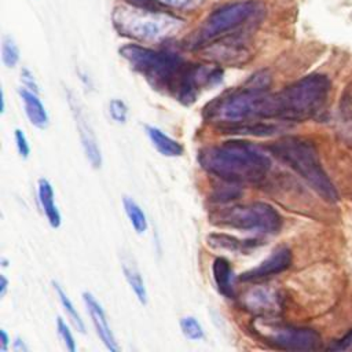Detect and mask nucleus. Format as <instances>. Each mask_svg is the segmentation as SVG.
I'll return each instance as SVG.
<instances>
[{
  "label": "nucleus",
  "mask_w": 352,
  "mask_h": 352,
  "mask_svg": "<svg viewBox=\"0 0 352 352\" xmlns=\"http://www.w3.org/2000/svg\"><path fill=\"white\" fill-rule=\"evenodd\" d=\"M8 289V279L4 275H0V297L3 298Z\"/></svg>",
  "instance_id": "33"
},
{
  "label": "nucleus",
  "mask_w": 352,
  "mask_h": 352,
  "mask_svg": "<svg viewBox=\"0 0 352 352\" xmlns=\"http://www.w3.org/2000/svg\"><path fill=\"white\" fill-rule=\"evenodd\" d=\"M11 340L7 334V331L4 329H0V351L1 352H6L8 349V345H10Z\"/></svg>",
  "instance_id": "32"
},
{
  "label": "nucleus",
  "mask_w": 352,
  "mask_h": 352,
  "mask_svg": "<svg viewBox=\"0 0 352 352\" xmlns=\"http://www.w3.org/2000/svg\"><path fill=\"white\" fill-rule=\"evenodd\" d=\"M52 286H54V290H55V293H56V296H58V298H59V302H60V305L63 307V309H65L66 315L69 316L70 322L73 323V326H74L80 333L84 334V333H85V323H84L82 318L80 316L77 308L74 307L73 301L70 300V297L67 296V293L65 292V289H63L58 282L52 280Z\"/></svg>",
  "instance_id": "23"
},
{
  "label": "nucleus",
  "mask_w": 352,
  "mask_h": 352,
  "mask_svg": "<svg viewBox=\"0 0 352 352\" xmlns=\"http://www.w3.org/2000/svg\"><path fill=\"white\" fill-rule=\"evenodd\" d=\"M122 206L125 210V214L132 226V228L135 230L136 234L142 235L147 231L148 223H147V217L144 210L140 208V205L131 197H124L122 198Z\"/></svg>",
  "instance_id": "22"
},
{
  "label": "nucleus",
  "mask_w": 352,
  "mask_h": 352,
  "mask_svg": "<svg viewBox=\"0 0 352 352\" xmlns=\"http://www.w3.org/2000/svg\"><path fill=\"white\" fill-rule=\"evenodd\" d=\"M121 268H122V274H124V278H125L126 283L129 285V287L135 293L139 302L146 305L148 297H147V289H146V285H144V280H143V276H142L140 271L138 270V267L129 258H122Z\"/></svg>",
  "instance_id": "20"
},
{
  "label": "nucleus",
  "mask_w": 352,
  "mask_h": 352,
  "mask_svg": "<svg viewBox=\"0 0 352 352\" xmlns=\"http://www.w3.org/2000/svg\"><path fill=\"white\" fill-rule=\"evenodd\" d=\"M212 276L217 292L226 298L235 297L234 270L226 257H216L212 263Z\"/></svg>",
  "instance_id": "15"
},
{
  "label": "nucleus",
  "mask_w": 352,
  "mask_h": 352,
  "mask_svg": "<svg viewBox=\"0 0 352 352\" xmlns=\"http://www.w3.org/2000/svg\"><path fill=\"white\" fill-rule=\"evenodd\" d=\"M14 139H15V146H16V150H18V154L21 155V158L26 160L30 154V144L28 142V138L26 135L23 133L22 129L16 128L14 131Z\"/></svg>",
  "instance_id": "29"
},
{
  "label": "nucleus",
  "mask_w": 352,
  "mask_h": 352,
  "mask_svg": "<svg viewBox=\"0 0 352 352\" xmlns=\"http://www.w3.org/2000/svg\"><path fill=\"white\" fill-rule=\"evenodd\" d=\"M197 160L206 173L239 186L260 183L271 169L270 155L260 146L242 139L206 146L199 150Z\"/></svg>",
  "instance_id": "1"
},
{
  "label": "nucleus",
  "mask_w": 352,
  "mask_h": 352,
  "mask_svg": "<svg viewBox=\"0 0 352 352\" xmlns=\"http://www.w3.org/2000/svg\"><path fill=\"white\" fill-rule=\"evenodd\" d=\"M82 301H84V305L91 316V322L96 330V334L99 336V338L102 340L104 346L110 352H118L120 345L117 344V340L111 331V327L109 324V320H107V316H106V312H104L102 304L89 292L82 293Z\"/></svg>",
  "instance_id": "14"
},
{
  "label": "nucleus",
  "mask_w": 352,
  "mask_h": 352,
  "mask_svg": "<svg viewBox=\"0 0 352 352\" xmlns=\"http://www.w3.org/2000/svg\"><path fill=\"white\" fill-rule=\"evenodd\" d=\"M179 324H180V330L186 338H188L191 341H198V340L204 338V327L198 322L197 318H194L191 315L183 316L180 319Z\"/></svg>",
  "instance_id": "24"
},
{
  "label": "nucleus",
  "mask_w": 352,
  "mask_h": 352,
  "mask_svg": "<svg viewBox=\"0 0 352 352\" xmlns=\"http://www.w3.org/2000/svg\"><path fill=\"white\" fill-rule=\"evenodd\" d=\"M1 59L7 67L16 66L19 60V50L11 37H4L1 44Z\"/></svg>",
  "instance_id": "25"
},
{
  "label": "nucleus",
  "mask_w": 352,
  "mask_h": 352,
  "mask_svg": "<svg viewBox=\"0 0 352 352\" xmlns=\"http://www.w3.org/2000/svg\"><path fill=\"white\" fill-rule=\"evenodd\" d=\"M56 331H58V336L60 337V340L63 341L66 349L70 352H74L76 351V340H74L73 333L69 329L67 323L60 316L56 318Z\"/></svg>",
  "instance_id": "28"
},
{
  "label": "nucleus",
  "mask_w": 352,
  "mask_h": 352,
  "mask_svg": "<svg viewBox=\"0 0 352 352\" xmlns=\"http://www.w3.org/2000/svg\"><path fill=\"white\" fill-rule=\"evenodd\" d=\"M1 107H0V111H1V114L4 113V109H6V98H4V91L1 89Z\"/></svg>",
  "instance_id": "35"
},
{
  "label": "nucleus",
  "mask_w": 352,
  "mask_h": 352,
  "mask_svg": "<svg viewBox=\"0 0 352 352\" xmlns=\"http://www.w3.org/2000/svg\"><path fill=\"white\" fill-rule=\"evenodd\" d=\"M129 3L161 10V11H191L202 4V0H128Z\"/></svg>",
  "instance_id": "21"
},
{
  "label": "nucleus",
  "mask_w": 352,
  "mask_h": 352,
  "mask_svg": "<svg viewBox=\"0 0 352 352\" xmlns=\"http://www.w3.org/2000/svg\"><path fill=\"white\" fill-rule=\"evenodd\" d=\"M19 96L23 102L25 113H26V117L30 121V124L40 129L47 128L48 122H50L48 113L43 104V102L38 99L37 94L23 87L19 89Z\"/></svg>",
  "instance_id": "16"
},
{
  "label": "nucleus",
  "mask_w": 352,
  "mask_h": 352,
  "mask_svg": "<svg viewBox=\"0 0 352 352\" xmlns=\"http://www.w3.org/2000/svg\"><path fill=\"white\" fill-rule=\"evenodd\" d=\"M113 23L120 34L140 43H160L175 36L183 26V21L168 11L129 1L114 10Z\"/></svg>",
  "instance_id": "5"
},
{
  "label": "nucleus",
  "mask_w": 352,
  "mask_h": 352,
  "mask_svg": "<svg viewBox=\"0 0 352 352\" xmlns=\"http://www.w3.org/2000/svg\"><path fill=\"white\" fill-rule=\"evenodd\" d=\"M261 6L254 0H236L216 8L202 23L194 37V48L226 38L260 16Z\"/></svg>",
  "instance_id": "8"
},
{
  "label": "nucleus",
  "mask_w": 352,
  "mask_h": 352,
  "mask_svg": "<svg viewBox=\"0 0 352 352\" xmlns=\"http://www.w3.org/2000/svg\"><path fill=\"white\" fill-rule=\"evenodd\" d=\"M221 80L223 70L219 66L190 63L173 96L182 104L190 106L197 100V96L202 89L217 85Z\"/></svg>",
  "instance_id": "10"
},
{
  "label": "nucleus",
  "mask_w": 352,
  "mask_h": 352,
  "mask_svg": "<svg viewBox=\"0 0 352 352\" xmlns=\"http://www.w3.org/2000/svg\"><path fill=\"white\" fill-rule=\"evenodd\" d=\"M109 114L113 121L118 124H125L128 118V106L124 100L113 98L109 102Z\"/></svg>",
  "instance_id": "27"
},
{
  "label": "nucleus",
  "mask_w": 352,
  "mask_h": 352,
  "mask_svg": "<svg viewBox=\"0 0 352 352\" xmlns=\"http://www.w3.org/2000/svg\"><path fill=\"white\" fill-rule=\"evenodd\" d=\"M292 250L287 246H278L275 248L271 254L263 260L258 265L239 274L236 280L249 283V282H260L275 276L283 271H286L292 265Z\"/></svg>",
  "instance_id": "11"
},
{
  "label": "nucleus",
  "mask_w": 352,
  "mask_h": 352,
  "mask_svg": "<svg viewBox=\"0 0 352 352\" xmlns=\"http://www.w3.org/2000/svg\"><path fill=\"white\" fill-rule=\"evenodd\" d=\"M208 245L213 249H221V250H228V252H235V253H248L252 248L258 245L257 239H239L236 236H232L230 234H223V232H213L209 234L208 238Z\"/></svg>",
  "instance_id": "18"
},
{
  "label": "nucleus",
  "mask_w": 352,
  "mask_h": 352,
  "mask_svg": "<svg viewBox=\"0 0 352 352\" xmlns=\"http://www.w3.org/2000/svg\"><path fill=\"white\" fill-rule=\"evenodd\" d=\"M120 55L129 66L143 76L147 82L160 91L175 95L190 63L170 51H160L139 44H126Z\"/></svg>",
  "instance_id": "4"
},
{
  "label": "nucleus",
  "mask_w": 352,
  "mask_h": 352,
  "mask_svg": "<svg viewBox=\"0 0 352 352\" xmlns=\"http://www.w3.org/2000/svg\"><path fill=\"white\" fill-rule=\"evenodd\" d=\"M351 346H352V330L344 338L334 342L329 349H331V351H345V349H349Z\"/></svg>",
  "instance_id": "31"
},
{
  "label": "nucleus",
  "mask_w": 352,
  "mask_h": 352,
  "mask_svg": "<svg viewBox=\"0 0 352 352\" xmlns=\"http://www.w3.org/2000/svg\"><path fill=\"white\" fill-rule=\"evenodd\" d=\"M37 197H38L40 206H41L50 226L52 228H59L60 223H62V217H60V212L55 204L54 188H52L51 183L44 177L38 179V182H37Z\"/></svg>",
  "instance_id": "17"
},
{
  "label": "nucleus",
  "mask_w": 352,
  "mask_h": 352,
  "mask_svg": "<svg viewBox=\"0 0 352 352\" xmlns=\"http://www.w3.org/2000/svg\"><path fill=\"white\" fill-rule=\"evenodd\" d=\"M146 133L153 147L164 157H180L183 154V146L162 132L160 128L153 125H146Z\"/></svg>",
  "instance_id": "19"
},
{
  "label": "nucleus",
  "mask_w": 352,
  "mask_h": 352,
  "mask_svg": "<svg viewBox=\"0 0 352 352\" xmlns=\"http://www.w3.org/2000/svg\"><path fill=\"white\" fill-rule=\"evenodd\" d=\"M226 186L220 187V188H216L212 194V199L214 202H219V204H227L232 199H235L241 191H239V184H234V183H228V182H224Z\"/></svg>",
  "instance_id": "26"
},
{
  "label": "nucleus",
  "mask_w": 352,
  "mask_h": 352,
  "mask_svg": "<svg viewBox=\"0 0 352 352\" xmlns=\"http://www.w3.org/2000/svg\"><path fill=\"white\" fill-rule=\"evenodd\" d=\"M67 98H69L67 99L69 106H70L72 114L74 117V122L77 126V132L80 136V142H81L84 154H85L87 160L89 161L91 166L95 169H99L102 166V153H100V147L98 144L95 132H94L91 124L88 122L84 111L81 110L78 102L74 99V96L72 94H69Z\"/></svg>",
  "instance_id": "12"
},
{
  "label": "nucleus",
  "mask_w": 352,
  "mask_h": 352,
  "mask_svg": "<svg viewBox=\"0 0 352 352\" xmlns=\"http://www.w3.org/2000/svg\"><path fill=\"white\" fill-rule=\"evenodd\" d=\"M21 81H22V84H23L25 88H28V89H30V91L38 94V85H37V82H36L33 74L30 73V70L22 69V72H21Z\"/></svg>",
  "instance_id": "30"
},
{
  "label": "nucleus",
  "mask_w": 352,
  "mask_h": 352,
  "mask_svg": "<svg viewBox=\"0 0 352 352\" xmlns=\"http://www.w3.org/2000/svg\"><path fill=\"white\" fill-rule=\"evenodd\" d=\"M267 148L270 154L294 170L324 201L336 202L338 199L337 190L324 172L312 142L298 136H285Z\"/></svg>",
  "instance_id": "3"
},
{
  "label": "nucleus",
  "mask_w": 352,
  "mask_h": 352,
  "mask_svg": "<svg viewBox=\"0 0 352 352\" xmlns=\"http://www.w3.org/2000/svg\"><path fill=\"white\" fill-rule=\"evenodd\" d=\"M209 219L217 227L260 234H276L282 227L279 212L272 205L261 201L219 208L212 212Z\"/></svg>",
  "instance_id": "7"
},
{
  "label": "nucleus",
  "mask_w": 352,
  "mask_h": 352,
  "mask_svg": "<svg viewBox=\"0 0 352 352\" xmlns=\"http://www.w3.org/2000/svg\"><path fill=\"white\" fill-rule=\"evenodd\" d=\"M12 348H14L15 352H22V351L25 352V351H28V346L25 345V342H23L21 338H16V340L14 341V346H12Z\"/></svg>",
  "instance_id": "34"
},
{
  "label": "nucleus",
  "mask_w": 352,
  "mask_h": 352,
  "mask_svg": "<svg viewBox=\"0 0 352 352\" xmlns=\"http://www.w3.org/2000/svg\"><path fill=\"white\" fill-rule=\"evenodd\" d=\"M271 82L272 78L267 70L256 72L239 88L212 100L204 111L206 120L217 124L219 128L274 120Z\"/></svg>",
  "instance_id": "2"
},
{
  "label": "nucleus",
  "mask_w": 352,
  "mask_h": 352,
  "mask_svg": "<svg viewBox=\"0 0 352 352\" xmlns=\"http://www.w3.org/2000/svg\"><path fill=\"white\" fill-rule=\"evenodd\" d=\"M245 309L258 315L260 318H270L282 311L280 294L270 287L250 289L241 300Z\"/></svg>",
  "instance_id": "13"
},
{
  "label": "nucleus",
  "mask_w": 352,
  "mask_h": 352,
  "mask_svg": "<svg viewBox=\"0 0 352 352\" xmlns=\"http://www.w3.org/2000/svg\"><path fill=\"white\" fill-rule=\"evenodd\" d=\"M252 330L263 342L280 351L308 352L322 345V338L314 329L282 324L270 318H256L252 322Z\"/></svg>",
  "instance_id": "9"
},
{
  "label": "nucleus",
  "mask_w": 352,
  "mask_h": 352,
  "mask_svg": "<svg viewBox=\"0 0 352 352\" xmlns=\"http://www.w3.org/2000/svg\"><path fill=\"white\" fill-rule=\"evenodd\" d=\"M330 81L323 74H309L274 94V120L302 121L324 104Z\"/></svg>",
  "instance_id": "6"
}]
</instances>
